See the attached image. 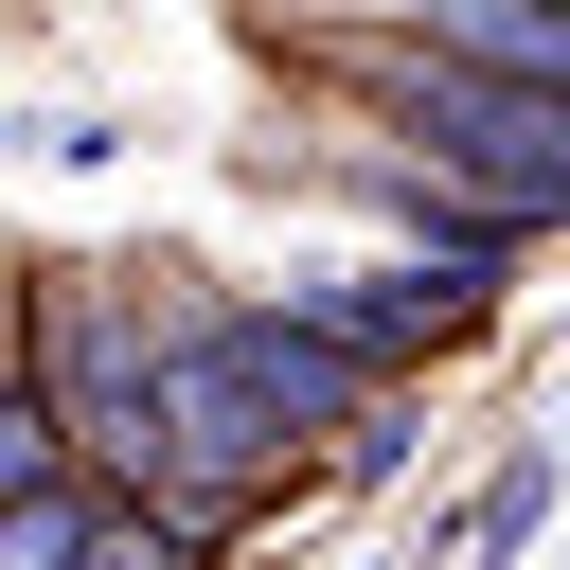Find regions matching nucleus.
<instances>
[{"instance_id":"1","label":"nucleus","mask_w":570,"mask_h":570,"mask_svg":"<svg viewBox=\"0 0 570 570\" xmlns=\"http://www.w3.org/2000/svg\"><path fill=\"white\" fill-rule=\"evenodd\" d=\"M356 410H374V356L321 338L303 303L178 321V338H160V463H142V481H249V463H285L303 428H356Z\"/></svg>"},{"instance_id":"2","label":"nucleus","mask_w":570,"mask_h":570,"mask_svg":"<svg viewBox=\"0 0 570 570\" xmlns=\"http://www.w3.org/2000/svg\"><path fill=\"white\" fill-rule=\"evenodd\" d=\"M374 89H392V125L428 142L445 196H481V214H517V232L570 214V89H517V71H481V53H374Z\"/></svg>"},{"instance_id":"3","label":"nucleus","mask_w":570,"mask_h":570,"mask_svg":"<svg viewBox=\"0 0 570 570\" xmlns=\"http://www.w3.org/2000/svg\"><path fill=\"white\" fill-rule=\"evenodd\" d=\"M303 321H321V338H356V356L392 374L410 338H463V321H481V285H428V267H356V285H303Z\"/></svg>"}]
</instances>
